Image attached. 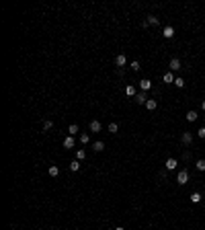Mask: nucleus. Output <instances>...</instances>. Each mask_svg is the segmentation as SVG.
<instances>
[{
    "mask_svg": "<svg viewBox=\"0 0 205 230\" xmlns=\"http://www.w3.org/2000/svg\"><path fill=\"white\" fill-rule=\"evenodd\" d=\"M177 183L178 185H187V183H189V171H178Z\"/></svg>",
    "mask_w": 205,
    "mask_h": 230,
    "instance_id": "f257e3e1",
    "label": "nucleus"
},
{
    "mask_svg": "<svg viewBox=\"0 0 205 230\" xmlns=\"http://www.w3.org/2000/svg\"><path fill=\"white\" fill-rule=\"evenodd\" d=\"M168 68H170L172 72H178V70L183 68V66H181V60H178V58H172V60H170V64H168Z\"/></svg>",
    "mask_w": 205,
    "mask_h": 230,
    "instance_id": "f03ea898",
    "label": "nucleus"
},
{
    "mask_svg": "<svg viewBox=\"0 0 205 230\" xmlns=\"http://www.w3.org/2000/svg\"><path fill=\"white\" fill-rule=\"evenodd\" d=\"M150 88H152V82L148 80V78H144V80H140V90H142V93H148Z\"/></svg>",
    "mask_w": 205,
    "mask_h": 230,
    "instance_id": "7ed1b4c3",
    "label": "nucleus"
},
{
    "mask_svg": "<svg viewBox=\"0 0 205 230\" xmlns=\"http://www.w3.org/2000/svg\"><path fill=\"white\" fill-rule=\"evenodd\" d=\"M177 158H168V160H166V163H164V169H166V171H174V169H177Z\"/></svg>",
    "mask_w": 205,
    "mask_h": 230,
    "instance_id": "20e7f679",
    "label": "nucleus"
},
{
    "mask_svg": "<svg viewBox=\"0 0 205 230\" xmlns=\"http://www.w3.org/2000/svg\"><path fill=\"white\" fill-rule=\"evenodd\" d=\"M162 35L166 37V39H172V37H174V27L166 25V27H164V31H162Z\"/></svg>",
    "mask_w": 205,
    "mask_h": 230,
    "instance_id": "39448f33",
    "label": "nucleus"
},
{
    "mask_svg": "<svg viewBox=\"0 0 205 230\" xmlns=\"http://www.w3.org/2000/svg\"><path fill=\"white\" fill-rule=\"evenodd\" d=\"M133 99H136V103H137V105H146V101H148L146 93H137V95L133 97Z\"/></svg>",
    "mask_w": 205,
    "mask_h": 230,
    "instance_id": "423d86ee",
    "label": "nucleus"
},
{
    "mask_svg": "<svg viewBox=\"0 0 205 230\" xmlns=\"http://www.w3.org/2000/svg\"><path fill=\"white\" fill-rule=\"evenodd\" d=\"M125 64H127V58H125V56H123V54H119V56H117V58H115V66L123 68V66H125Z\"/></svg>",
    "mask_w": 205,
    "mask_h": 230,
    "instance_id": "0eeeda50",
    "label": "nucleus"
},
{
    "mask_svg": "<svg viewBox=\"0 0 205 230\" xmlns=\"http://www.w3.org/2000/svg\"><path fill=\"white\" fill-rule=\"evenodd\" d=\"M181 142H183L184 146H187V144H191V142H193V136H191V132H184V134L181 136Z\"/></svg>",
    "mask_w": 205,
    "mask_h": 230,
    "instance_id": "6e6552de",
    "label": "nucleus"
},
{
    "mask_svg": "<svg viewBox=\"0 0 205 230\" xmlns=\"http://www.w3.org/2000/svg\"><path fill=\"white\" fill-rule=\"evenodd\" d=\"M76 142H74V136H68L66 140H64V148H74Z\"/></svg>",
    "mask_w": 205,
    "mask_h": 230,
    "instance_id": "1a4fd4ad",
    "label": "nucleus"
},
{
    "mask_svg": "<svg viewBox=\"0 0 205 230\" xmlns=\"http://www.w3.org/2000/svg\"><path fill=\"white\" fill-rule=\"evenodd\" d=\"M162 80L166 82V84H174V74H172V72H166V74L162 76Z\"/></svg>",
    "mask_w": 205,
    "mask_h": 230,
    "instance_id": "9d476101",
    "label": "nucleus"
},
{
    "mask_svg": "<svg viewBox=\"0 0 205 230\" xmlns=\"http://www.w3.org/2000/svg\"><path fill=\"white\" fill-rule=\"evenodd\" d=\"M156 107H158V101H154V99H148V101H146V109H148V111H154Z\"/></svg>",
    "mask_w": 205,
    "mask_h": 230,
    "instance_id": "9b49d317",
    "label": "nucleus"
},
{
    "mask_svg": "<svg viewBox=\"0 0 205 230\" xmlns=\"http://www.w3.org/2000/svg\"><path fill=\"white\" fill-rule=\"evenodd\" d=\"M201 199H203V195H201L199 191H193V193H191V201H193V203H199Z\"/></svg>",
    "mask_w": 205,
    "mask_h": 230,
    "instance_id": "f8f14e48",
    "label": "nucleus"
},
{
    "mask_svg": "<svg viewBox=\"0 0 205 230\" xmlns=\"http://www.w3.org/2000/svg\"><path fill=\"white\" fill-rule=\"evenodd\" d=\"M125 95H127V97H136V95H137V93H136V86L127 84V86H125Z\"/></svg>",
    "mask_w": 205,
    "mask_h": 230,
    "instance_id": "ddd939ff",
    "label": "nucleus"
},
{
    "mask_svg": "<svg viewBox=\"0 0 205 230\" xmlns=\"http://www.w3.org/2000/svg\"><path fill=\"white\" fill-rule=\"evenodd\" d=\"M90 132H95V134L96 132H101V121H96V119L95 121H90Z\"/></svg>",
    "mask_w": 205,
    "mask_h": 230,
    "instance_id": "4468645a",
    "label": "nucleus"
},
{
    "mask_svg": "<svg viewBox=\"0 0 205 230\" xmlns=\"http://www.w3.org/2000/svg\"><path fill=\"white\" fill-rule=\"evenodd\" d=\"M197 117H199L197 111H189L187 113V121H197Z\"/></svg>",
    "mask_w": 205,
    "mask_h": 230,
    "instance_id": "2eb2a0df",
    "label": "nucleus"
},
{
    "mask_svg": "<svg viewBox=\"0 0 205 230\" xmlns=\"http://www.w3.org/2000/svg\"><path fill=\"white\" fill-rule=\"evenodd\" d=\"M84 158H86V150L78 148V150H76V160H84Z\"/></svg>",
    "mask_w": 205,
    "mask_h": 230,
    "instance_id": "dca6fc26",
    "label": "nucleus"
},
{
    "mask_svg": "<svg viewBox=\"0 0 205 230\" xmlns=\"http://www.w3.org/2000/svg\"><path fill=\"white\" fill-rule=\"evenodd\" d=\"M78 169H80V160H76V158H74V160L70 163V171H72V173H76Z\"/></svg>",
    "mask_w": 205,
    "mask_h": 230,
    "instance_id": "f3484780",
    "label": "nucleus"
},
{
    "mask_svg": "<svg viewBox=\"0 0 205 230\" xmlns=\"http://www.w3.org/2000/svg\"><path fill=\"white\" fill-rule=\"evenodd\" d=\"M92 148H95V152H102V150H105V142H101V140H99V142H95V146H92Z\"/></svg>",
    "mask_w": 205,
    "mask_h": 230,
    "instance_id": "a211bd4d",
    "label": "nucleus"
},
{
    "mask_svg": "<svg viewBox=\"0 0 205 230\" xmlns=\"http://www.w3.org/2000/svg\"><path fill=\"white\" fill-rule=\"evenodd\" d=\"M195 167H197V171H201V173H203V171H205V158H199L197 163H195Z\"/></svg>",
    "mask_w": 205,
    "mask_h": 230,
    "instance_id": "6ab92c4d",
    "label": "nucleus"
},
{
    "mask_svg": "<svg viewBox=\"0 0 205 230\" xmlns=\"http://www.w3.org/2000/svg\"><path fill=\"white\" fill-rule=\"evenodd\" d=\"M58 175H60V169H58L55 164H51V167H49V177H58Z\"/></svg>",
    "mask_w": 205,
    "mask_h": 230,
    "instance_id": "aec40b11",
    "label": "nucleus"
},
{
    "mask_svg": "<svg viewBox=\"0 0 205 230\" xmlns=\"http://www.w3.org/2000/svg\"><path fill=\"white\" fill-rule=\"evenodd\" d=\"M109 132H111V134H117V132H119V125H117L115 121H111L109 123Z\"/></svg>",
    "mask_w": 205,
    "mask_h": 230,
    "instance_id": "412c9836",
    "label": "nucleus"
},
{
    "mask_svg": "<svg viewBox=\"0 0 205 230\" xmlns=\"http://www.w3.org/2000/svg\"><path fill=\"white\" fill-rule=\"evenodd\" d=\"M68 134H70V136H76V134H78V125H76V123H72V125L68 128Z\"/></svg>",
    "mask_w": 205,
    "mask_h": 230,
    "instance_id": "4be33fe9",
    "label": "nucleus"
},
{
    "mask_svg": "<svg viewBox=\"0 0 205 230\" xmlns=\"http://www.w3.org/2000/svg\"><path fill=\"white\" fill-rule=\"evenodd\" d=\"M174 84H177V88H183V86H184V78L177 76V78H174Z\"/></svg>",
    "mask_w": 205,
    "mask_h": 230,
    "instance_id": "5701e85b",
    "label": "nucleus"
},
{
    "mask_svg": "<svg viewBox=\"0 0 205 230\" xmlns=\"http://www.w3.org/2000/svg\"><path fill=\"white\" fill-rule=\"evenodd\" d=\"M129 68H131V70H133V72H137V70H140V68H142V66H140V62H137V60H133V62H131V64H129Z\"/></svg>",
    "mask_w": 205,
    "mask_h": 230,
    "instance_id": "b1692460",
    "label": "nucleus"
},
{
    "mask_svg": "<svg viewBox=\"0 0 205 230\" xmlns=\"http://www.w3.org/2000/svg\"><path fill=\"white\" fill-rule=\"evenodd\" d=\"M90 142V136L88 134H80V144H88Z\"/></svg>",
    "mask_w": 205,
    "mask_h": 230,
    "instance_id": "393cba45",
    "label": "nucleus"
},
{
    "mask_svg": "<svg viewBox=\"0 0 205 230\" xmlns=\"http://www.w3.org/2000/svg\"><path fill=\"white\" fill-rule=\"evenodd\" d=\"M54 128V121H51V119H45V121H43V129H51Z\"/></svg>",
    "mask_w": 205,
    "mask_h": 230,
    "instance_id": "a878e982",
    "label": "nucleus"
},
{
    "mask_svg": "<svg viewBox=\"0 0 205 230\" xmlns=\"http://www.w3.org/2000/svg\"><path fill=\"white\" fill-rule=\"evenodd\" d=\"M148 23H150V25H158V17L150 14V17H148Z\"/></svg>",
    "mask_w": 205,
    "mask_h": 230,
    "instance_id": "bb28decb",
    "label": "nucleus"
},
{
    "mask_svg": "<svg viewBox=\"0 0 205 230\" xmlns=\"http://www.w3.org/2000/svg\"><path fill=\"white\" fill-rule=\"evenodd\" d=\"M197 136H199V138H205V128H199L197 129Z\"/></svg>",
    "mask_w": 205,
    "mask_h": 230,
    "instance_id": "cd10ccee",
    "label": "nucleus"
},
{
    "mask_svg": "<svg viewBox=\"0 0 205 230\" xmlns=\"http://www.w3.org/2000/svg\"><path fill=\"white\" fill-rule=\"evenodd\" d=\"M115 230H125V228H123V226H117V228Z\"/></svg>",
    "mask_w": 205,
    "mask_h": 230,
    "instance_id": "c85d7f7f",
    "label": "nucleus"
},
{
    "mask_svg": "<svg viewBox=\"0 0 205 230\" xmlns=\"http://www.w3.org/2000/svg\"><path fill=\"white\" fill-rule=\"evenodd\" d=\"M201 109H203V111H205V101H203V103H201Z\"/></svg>",
    "mask_w": 205,
    "mask_h": 230,
    "instance_id": "c756f323",
    "label": "nucleus"
}]
</instances>
